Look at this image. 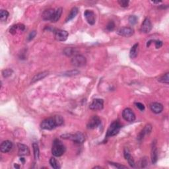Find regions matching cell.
I'll return each mask as SVG.
<instances>
[{
	"instance_id": "obj_1",
	"label": "cell",
	"mask_w": 169,
	"mask_h": 169,
	"mask_svg": "<svg viewBox=\"0 0 169 169\" xmlns=\"http://www.w3.org/2000/svg\"><path fill=\"white\" fill-rule=\"evenodd\" d=\"M63 119L60 116H55L53 118H48L44 120L40 124L41 128L46 130H52L57 126H62Z\"/></svg>"
},
{
	"instance_id": "obj_2",
	"label": "cell",
	"mask_w": 169,
	"mask_h": 169,
	"mask_svg": "<svg viewBox=\"0 0 169 169\" xmlns=\"http://www.w3.org/2000/svg\"><path fill=\"white\" fill-rule=\"evenodd\" d=\"M65 151V147L60 140H54L52 143V153L55 157L62 156Z\"/></svg>"
},
{
	"instance_id": "obj_3",
	"label": "cell",
	"mask_w": 169,
	"mask_h": 169,
	"mask_svg": "<svg viewBox=\"0 0 169 169\" xmlns=\"http://www.w3.org/2000/svg\"><path fill=\"white\" fill-rule=\"evenodd\" d=\"M121 127L122 125L118 121H114L107 129L106 138H109L117 135L120 132Z\"/></svg>"
},
{
	"instance_id": "obj_4",
	"label": "cell",
	"mask_w": 169,
	"mask_h": 169,
	"mask_svg": "<svg viewBox=\"0 0 169 169\" xmlns=\"http://www.w3.org/2000/svg\"><path fill=\"white\" fill-rule=\"evenodd\" d=\"M62 138L65 140H70L76 143H83L85 141V137L81 132H77L75 134H65L62 135Z\"/></svg>"
},
{
	"instance_id": "obj_5",
	"label": "cell",
	"mask_w": 169,
	"mask_h": 169,
	"mask_svg": "<svg viewBox=\"0 0 169 169\" xmlns=\"http://www.w3.org/2000/svg\"><path fill=\"white\" fill-rule=\"evenodd\" d=\"M87 63V60L86 58L80 54H77L74 56L71 59V64L75 67L81 68L83 67Z\"/></svg>"
},
{
	"instance_id": "obj_6",
	"label": "cell",
	"mask_w": 169,
	"mask_h": 169,
	"mask_svg": "<svg viewBox=\"0 0 169 169\" xmlns=\"http://www.w3.org/2000/svg\"><path fill=\"white\" fill-rule=\"evenodd\" d=\"M122 117L127 122H132L135 120V115L132 109L127 108L122 112Z\"/></svg>"
},
{
	"instance_id": "obj_7",
	"label": "cell",
	"mask_w": 169,
	"mask_h": 169,
	"mask_svg": "<svg viewBox=\"0 0 169 169\" xmlns=\"http://www.w3.org/2000/svg\"><path fill=\"white\" fill-rule=\"evenodd\" d=\"M101 123V119L99 118V116H93L90 118V120H88L87 127L88 129H95L96 128V127L99 126Z\"/></svg>"
},
{
	"instance_id": "obj_8",
	"label": "cell",
	"mask_w": 169,
	"mask_h": 169,
	"mask_svg": "<svg viewBox=\"0 0 169 169\" xmlns=\"http://www.w3.org/2000/svg\"><path fill=\"white\" fill-rule=\"evenodd\" d=\"M104 107V101L102 99H94L90 104L89 109L92 110H101Z\"/></svg>"
},
{
	"instance_id": "obj_9",
	"label": "cell",
	"mask_w": 169,
	"mask_h": 169,
	"mask_svg": "<svg viewBox=\"0 0 169 169\" xmlns=\"http://www.w3.org/2000/svg\"><path fill=\"white\" fill-rule=\"evenodd\" d=\"M68 32L64 30H57L55 32V38L58 41L60 42H63L68 39Z\"/></svg>"
},
{
	"instance_id": "obj_10",
	"label": "cell",
	"mask_w": 169,
	"mask_h": 169,
	"mask_svg": "<svg viewBox=\"0 0 169 169\" xmlns=\"http://www.w3.org/2000/svg\"><path fill=\"white\" fill-rule=\"evenodd\" d=\"M84 16L86 19V21L87 23L91 24V25H93L95 23V14L93 11L91 10H86L84 13Z\"/></svg>"
},
{
	"instance_id": "obj_11",
	"label": "cell",
	"mask_w": 169,
	"mask_h": 169,
	"mask_svg": "<svg viewBox=\"0 0 169 169\" xmlns=\"http://www.w3.org/2000/svg\"><path fill=\"white\" fill-rule=\"evenodd\" d=\"M134 30L131 27H122L119 29L118 31V34L120 36L125 37H129L134 35Z\"/></svg>"
},
{
	"instance_id": "obj_12",
	"label": "cell",
	"mask_w": 169,
	"mask_h": 169,
	"mask_svg": "<svg viewBox=\"0 0 169 169\" xmlns=\"http://www.w3.org/2000/svg\"><path fill=\"white\" fill-rule=\"evenodd\" d=\"M13 148V143L9 140L3 141L0 145V150L2 153H8Z\"/></svg>"
},
{
	"instance_id": "obj_13",
	"label": "cell",
	"mask_w": 169,
	"mask_h": 169,
	"mask_svg": "<svg viewBox=\"0 0 169 169\" xmlns=\"http://www.w3.org/2000/svg\"><path fill=\"white\" fill-rule=\"evenodd\" d=\"M152 29V23L150 19L148 18H145L143 21L141 27V30L144 33H148Z\"/></svg>"
},
{
	"instance_id": "obj_14",
	"label": "cell",
	"mask_w": 169,
	"mask_h": 169,
	"mask_svg": "<svg viewBox=\"0 0 169 169\" xmlns=\"http://www.w3.org/2000/svg\"><path fill=\"white\" fill-rule=\"evenodd\" d=\"M152 131V126L151 124H147V125L144 127V128L141 130V132L140 133L139 135L137 137V140L140 141L143 140L144 137L147 135H149Z\"/></svg>"
},
{
	"instance_id": "obj_15",
	"label": "cell",
	"mask_w": 169,
	"mask_h": 169,
	"mask_svg": "<svg viewBox=\"0 0 169 169\" xmlns=\"http://www.w3.org/2000/svg\"><path fill=\"white\" fill-rule=\"evenodd\" d=\"M18 154L20 156H26L30 154V150L28 146L24 144L18 143Z\"/></svg>"
},
{
	"instance_id": "obj_16",
	"label": "cell",
	"mask_w": 169,
	"mask_h": 169,
	"mask_svg": "<svg viewBox=\"0 0 169 169\" xmlns=\"http://www.w3.org/2000/svg\"><path fill=\"white\" fill-rule=\"evenodd\" d=\"M124 157H125V159L127 160V161L128 162V164L130 165V167H135V161H134V159H133L132 156L130 154L129 151L128 150V149L125 148L124 150Z\"/></svg>"
},
{
	"instance_id": "obj_17",
	"label": "cell",
	"mask_w": 169,
	"mask_h": 169,
	"mask_svg": "<svg viewBox=\"0 0 169 169\" xmlns=\"http://www.w3.org/2000/svg\"><path fill=\"white\" fill-rule=\"evenodd\" d=\"M55 12L54 9H48L44 11L42 15V19L44 21H52Z\"/></svg>"
},
{
	"instance_id": "obj_18",
	"label": "cell",
	"mask_w": 169,
	"mask_h": 169,
	"mask_svg": "<svg viewBox=\"0 0 169 169\" xmlns=\"http://www.w3.org/2000/svg\"><path fill=\"white\" fill-rule=\"evenodd\" d=\"M48 73H49L48 71H42V72H40V73L36 74L35 76L32 77V79L31 80V84L35 83L39 81H40V80L45 78V77L48 76Z\"/></svg>"
},
{
	"instance_id": "obj_19",
	"label": "cell",
	"mask_w": 169,
	"mask_h": 169,
	"mask_svg": "<svg viewBox=\"0 0 169 169\" xmlns=\"http://www.w3.org/2000/svg\"><path fill=\"white\" fill-rule=\"evenodd\" d=\"M150 109L151 111L155 114H159L163 111V105L159 102H153L150 104Z\"/></svg>"
},
{
	"instance_id": "obj_20",
	"label": "cell",
	"mask_w": 169,
	"mask_h": 169,
	"mask_svg": "<svg viewBox=\"0 0 169 169\" xmlns=\"http://www.w3.org/2000/svg\"><path fill=\"white\" fill-rule=\"evenodd\" d=\"M158 160V150L156 144L154 143L151 149V162L153 164H155Z\"/></svg>"
},
{
	"instance_id": "obj_21",
	"label": "cell",
	"mask_w": 169,
	"mask_h": 169,
	"mask_svg": "<svg viewBox=\"0 0 169 169\" xmlns=\"http://www.w3.org/2000/svg\"><path fill=\"white\" fill-rule=\"evenodd\" d=\"M78 12H79L78 8L76 7L72 8L70 13H69L68 17H67V18H66V19H65L66 23H67V22L70 21L71 20H72V19L76 17V16L77 15Z\"/></svg>"
},
{
	"instance_id": "obj_22",
	"label": "cell",
	"mask_w": 169,
	"mask_h": 169,
	"mask_svg": "<svg viewBox=\"0 0 169 169\" xmlns=\"http://www.w3.org/2000/svg\"><path fill=\"white\" fill-rule=\"evenodd\" d=\"M62 13V8L59 7V8H58V9H55V12L53 16V18H52V21H51L52 23H56L57 21H58V20H59L61 17Z\"/></svg>"
},
{
	"instance_id": "obj_23",
	"label": "cell",
	"mask_w": 169,
	"mask_h": 169,
	"mask_svg": "<svg viewBox=\"0 0 169 169\" xmlns=\"http://www.w3.org/2000/svg\"><path fill=\"white\" fill-rule=\"evenodd\" d=\"M138 47H139V44H135L134 46L132 47L129 52V57L134 59L137 57L138 54Z\"/></svg>"
},
{
	"instance_id": "obj_24",
	"label": "cell",
	"mask_w": 169,
	"mask_h": 169,
	"mask_svg": "<svg viewBox=\"0 0 169 169\" xmlns=\"http://www.w3.org/2000/svg\"><path fill=\"white\" fill-rule=\"evenodd\" d=\"M77 50L75 48H71V47H70V48H66L64 49L63 50V54L66 55L67 56H76L77 55Z\"/></svg>"
},
{
	"instance_id": "obj_25",
	"label": "cell",
	"mask_w": 169,
	"mask_h": 169,
	"mask_svg": "<svg viewBox=\"0 0 169 169\" xmlns=\"http://www.w3.org/2000/svg\"><path fill=\"white\" fill-rule=\"evenodd\" d=\"M32 147H33V152H34L35 159V160H38L39 159V156H40L39 147H38V145L37 143H33Z\"/></svg>"
},
{
	"instance_id": "obj_26",
	"label": "cell",
	"mask_w": 169,
	"mask_h": 169,
	"mask_svg": "<svg viewBox=\"0 0 169 169\" xmlns=\"http://www.w3.org/2000/svg\"><path fill=\"white\" fill-rule=\"evenodd\" d=\"M50 164L51 167L54 169L60 168V165L59 162H58V160L54 157H52L51 159H50Z\"/></svg>"
},
{
	"instance_id": "obj_27",
	"label": "cell",
	"mask_w": 169,
	"mask_h": 169,
	"mask_svg": "<svg viewBox=\"0 0 169 169\" xmlns=\"http://www.w3.org/2000/svg\"><path fill=\"white\" fill-rule=\"evenodd\" d=\"M9 13L6 10L1 9L0 11V20L1 21H5L7 19L8 17H9Z\"/></svg>"
},
{
	"instance_id": "obj_28",
	"label": "cell",
	"mask_w": 169,
	"mask_h": 169,
	"mask_svg": "<svg viewBox=\"0 0 169 169\" xmlns=\"http://www.w3.org/2000/svg\"><path fill=\"white\" fill-rule=\"evenodd\" d=\"M168 73H165L164 76H163L160 78L159 79V81L160 83H166L168 84L169 83V76H168Z\"/></svg>"
},
{
	"instance_id": "obj_29",
	"label": "cell",
	"mask_w": 169,
	"mask_h": 169,
	"mask_svg": "<svg viewBox=\"0 0 169 169\" xmlns=\"http://www.w3.org/2000/svg\"><path fill=\"white\" fill-rule=\"evenodd\" d=\"M80 73V71L78 70H71V71H69L65 72V73H63V76H77V75H78Z\"/></svg>"
},
{
	"instance_id": "obj_30",
	"label": "cell",
	"mask_w": 169,
	"mask_h": 169,
	"mask_svg": "<svg viewBox=\"0 0 169 169\" xmlns=\"http://www.w3.org/2000/svg\"><path fill=\"white\" fill-rule=\"evenodd\" d=\"M13 70H11V69H6V70H4L2 71V75L3 77H5V78H7V77H9L12 76L13 73Z\"/></svg>"
},
{
	"instance_id": "obj_31",
	"label": "cell",
	"mask_w": 169,
	"mask_h": 169,
	"mask_svg": "<svg viewBox=\"0 0 169 169\" xmlns=\"http://www.w3.org/2000/svg\"><path fill=\"white\" fill-rule=\"evenodd\" d=\"M128 21L130 24H132V25H134V24H135L137 23V17L135 15H131L128 19Z\"/></svg>"
},
{
	"instance_id": "obj_32",
	"label": "cell",
	"mask_w": 169,
	"mask_h": 169,
	"mask_svg": "<svg viewBox=\"0 0 169 169\" xmlns=\"http://www.w3.org/2000/svg\"><path fill=\"white\" fill-rule=\"evenodd\" d=\"M115 28V24L113 21H110L106 25V30L109 31H112Z\"/></svg>"
},
{
	"instance_id": "obj_33",
	"label": "cell",
	"mask_w": 169,
	"mask_h": 169,
	"mask_svg": "<svg viewBox=\"0 0 169 169\" xmlns=\"http://www.w3.org/2000/svg\"><path fill=\"white\" fill-rule=\"evenodd\" d=\"M118 2L120 6L122 7H127L129 5V1H127V0H120Z\"/></svg>"
},
{
	"instance_id": "obj_34",
	"label": "cell",
	"mask_w": 169,
	"mask_h": 169,
	"mask_svg": "<svg viewBox=\"0 0 169 169\" xmlns=\"http://www.w3.org/2000/svg\"><path fill=\"white\" fill-rule=\"evenodd\" d=\"M110 165H112L114 167L117 168H127V167L124 165H122L120 164H118V163H110Z\"/></svg>"
},
{
	"instance_id": "obj_35",
	"label": "cell",
	"mask_w": 169,
	"mask_h": 169,
	"mask_svg": "<svg viewBox=\"0 0 169 169\" xmlns=\"http://www.w3.org/2000/svg\"><path fill=\"white\" fill-rule=\"evenodd\" d=\"M36 35H37V32H36L35 30H32V31H31V32H30V34L29 35L28 40L29 41L32 40L33 38H34L36 37Z\"/></svg>"
},
{
	"instance_id": "obj_36",
	"label": "cell",
	"mask_w": 169,
	"mask_h": 169,
	"mask_svg": "<svg viewBox=\"0 0 169 169\" xmlns=\"http://www.w3.org/2000/svg\"><path fill=\"white\" fill-rule=\"evenodd\" d=\"M135 105H136L137 109H140L141 111H143L145 110V106L142 103H141V102H136Z\"/></svg>"
},
{
	"instance_id": "obj_37",
	"label": "cell",
	"mask_w": 169,
	"mask_h": 169,
	"mask_svg": "<svg viewBox=\"0 0 169 169\" xmlns=\"http://www.w3.org/2000/svg\"><path fill=\"white\" fill-rule=\"evenodd\" d=\"M147 165V160L145 159V158H143L141 160V162H140V165H141V168H144L145 167V166Z\"/></svg>"
},
{
	"instance_id": "obj_38",
	"label": "cell",
	"mask_w": 169,
	"mask_h": 169,
	"mask_svg": "<svg viewBox=\"0 0 169 169\" xmlns=\"http://www.w3.org/2000/svg\"><path fill=\"white\" fill-rule=\"evenodd\" d=\"M19 29V27H18V24H17V25H13L12 26V28L10 29V32L12 33V34H15L17 30Z\"/></svg>"
},
{
	"instance_id": "obj_39",
	"label": "cell",
	"mask_w": 169,
	"mask_h": 169,
	"mask_svg": "<svg viewBox=\"0 0 169 169\" xmlns=\"http://www.w3.org/2000/svg\"><path fill=\"white\" fill-rule=\"evenodd\" d=\"M155 44V46H156L157 48H160V47L163 46V42L161 41L160 40H154Z\"/></svg>"
}]
</instances>
